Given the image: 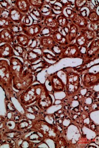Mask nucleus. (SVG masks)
Listing matches in <instances>:
<instances>
[{
  "instance_id": "obj_1",
  "label": "nucleus",
  "mask_w": 99,
  "mask_h": 148,
  "mask_svg": "<svg viewBox=\"0 0 99 148\" xmlns=\"http://www.w3.org/2000/svg\"><path fill=\"white\" fill-rule=\"evenodd\" d=\"M9 64L12 73L13 88L22 92L34 83L35 75L21 59L15 56L12 57L9 59Z\"/></svg>"
},
{
  "instance_id": "obj_2",
  "label": "nucleus",
  "mask_w": 99,
  "mask_h": 148,
  "mask_svg": "<svg viewBox=\"0 0 99 148\" xmlns=\"http://www.w3.org/2000/svg\"><path fill=\"white\" fill-rule=\"evenodd\" d=\"M47 92L48 90L44 84H32L23 91L17 99L22 106H29L36 102Z\"/></svg>"
},
{
  "instance_id": "obj_3",
  "label": "nucleus",
  "mask_w": 99,
  "mask_h": 148,
  "mask_svg": "<svg viewBox=\"0 0 99 148\" xmlns=\"http://www.w3.org/2000/svg\"><path fill=\"white\" fill-rule=\"evenodd\" d=\"M31 129L40 134L45 140L50 139L54 142L61 135L57 125L50 123L44 119L33 120Z\"/></svg>"
},
{
  "instance_id": "obj_4",
  "label": "nucleus",
  "mask_w": 99,
  "mask_h": 148,
  "mask_svg": "<svg viewBox=\"0 0 99 148\" xmlns=\"http://www.w3.org/2000/svg\"><path fill=\"white\" fill-rule=\"evenodd\" d=\"M0 86L6 93L8 99L14 96L12 83V73L8 60L0 59Z\"/></svg>"
},
{
  "instance_id": "obj_5",
  "label": "nucleus",
  "mask_w": 99,
  "mask_h": 148,
  "mask_svg": "<svg viewBox=\"0 0 99 148\" xmlns=\"http://www.w3.org/2000/svg\"><path fill=\"white\" fill-rule=\"evenodd\" d=\"M81 87V78L77 73L70 71L66 74V83L65 86L67 97L76 96Z\"/></svg>"
},
{
  "instance_id": "obj_6",
  "label": "nucleus",
  "mask_w": 99,
  "mask_h": 148,
  "mask_svg": "<svg viewBox=\"0 0 99 148\" xmlns=\"http://www.w3.org/2000/svg\"><path fill=\"white\" fill-rule=\"evenodd\" d=\"M63 52L59 60L65 58H82L79 49L76 44H69L62 47Z\"/></svg>"
},
{
  "instance_id": "obj_7",
  "label": "nucleus",
  "mask_w": 99,
  "mask_h": 148,
  "mask_svg": "<svg viewBox=\"0 0 99 148\" xmlns=\"http://www.w3.org/2000/svg\"><path fill=\"white\" fill-rule=\"evenodd\" d=\"M19 25L22 29V34L26 35L30 38L37 37L43 27L40 23H34L30 25L21 23Z\"/></svg>"
},
{
  "instance_id": "obj_8",
  "label": "nucleus",
  "mask_w": 99,
  "mask_h": 148,
  "mask_svg": "<svg viewBox=\"0 0 99 148\" xmlns=\"http://www.w3.org/2000/svg\"><path fill=\"white\" fill-rule=\"evenodd\" d=\"M99 51V38H95L93 41L90 42L89 47H87V53L83 58L87 62L91 61L92 60L98 57Z\"/></svg>"
},
{
  "instance_id": "obj_9",
  "label": "nucleus",
  "mask_w": 99,
  "mask_h": 148,
  "mask_svg": "<svg viewBox=\"0 0 99 148\" xmlns=\"http://www.w3.org/2000/svg\"><path fill=\"white\" fill-rule=\"evenodd\" d=\"M99 82V73H86L83 76L82 82L83 86L86 88L90 89L98 84Z\"/></svg>"
},
{
  "instance_id": "obj_10",
  "label": "nucleus",
  "mask_w": 99,
  "mask_h": 148,
  "mask_svg": "<svg viewBox=\"0 0 99 148\" xmlns=\"http://www.w3.org/2000/svg\"><path fill=\"white\" fill-rule=\"evenodd\" d=\"M53 100L49 91L41 97L36 101V105L42 111L47 110L52 106Z\"/></svg>"
},
{
  "instance_id": "obj_11",
  "label": "nucleus",
  "mask_w": 99,
  "mask_h": 148,
  "mask_svg": "<svg viewBox=\"0 0 99 148\" xmlns=\"http://www.w3.org/2000/svg\"><path fill=\"white\" fill-rule=\"evenodd\" d=\"M25 112V116L26 117L30 115H32L34 117V119H44L43 111L41 110L36 105H32L29 106H22Z\"/></svg>"
},
{
  "instance_id": "obj_12",
  "label": "nucleus",
  "mask_w": 99,
  "mask_h": 148,
  "mask_svg": "<svg viewBox=\"0 0 99 148\" xmlns=\"http://www.w3.org/2000/svg\"><path fill=\"white\" fill-rule=\"evenodd\" d=\"M50 81L53 91L60 92L65 90V84L57 74H53L50 76Z\"/></svg>"
},
{
  "instance_id": "obj_13",
  "label": "nucleus",
  "mask_w": 99,
  "mask_h": 148,
  "mask_svg": "<svg viewBox=\"0 0 99 148\" xmlns=\"http://www.w3.org/2000/svg\"><path fill=\"white\" fill-rule=\"evenodd\" d=\"M42 53L40 54L38 52L34 51V50L26 49L24 60H23L24 63H27V64H29L30 65L34 64L39 60L42 59Z\"/></svg>"
},
{
  "instance_id": "obj_14",
  "label": "nucleus",
  "mask_w": 99,
  "mask_h": 148,
  "mask_svg": "<svg viewBox=\"0 0 99 148\" xmlns=\"http://www.w3.org/2000/svg\"><path fill=\"white\" fill-rule=\"evenodd\" d=\"M22 137L35 143H42L45 141V139L43 138L42 136L35 131L30 129L29 130L23 132Z\"/></svg>"
},
{
  "instance_id": "obj_15",
  "label": "nucleus",
  "mask_w": 99,
  "mask_h": 148,
  "mask_svg": "<svg viewBox=\"0 0 99 148\" xmlns=\"http://www.w3.org/2000/svg\"><path fill=\"white\" fill-rule=\"evenodd\" d=\"M16 42L15 35L9 29H4L0 31V42L1 44H9L12 45Z\"/></svg>"
},
{
  "instance_id": "obj_16",
  "label": "nucleus",
  "mask_w": 99,
  "mask_h": 148,
  "mask_svg": "<svg viewBox=\"0 0 99 148\" xmlns=\"http://www.w3.org/2000/svg\"><path fill=\"white\" fill-rule=\"evenodd\" d=\"M70 20L79 29L87 28L89 25L87 18L83 16L79 12H76Z\"/></svg>"
},
{
  "instance_id": "obj_17",
  "label": "nucleus",
  "mask_w": 99,
  "mask_h": 148,
  "mask_svg": "<svg viewBox=\"0 0 99 148\" xmlns=\"http://www.w3.org/2000/svg\"><path fill=\"white\" fill-rule=\"evenodd\" d=\"M15 56V51L11 44L6 43L0 45V58L10 59Z\"/></svg>"
},
{
  "instance_id": "obj_18",
  "label": "nucleus",
  "mask_w": 99,
  "mask_h": 148,
  "mask_svg": "<svg viewBox=\"0 0 99 148\" xmlns=\"http://www.w3.org/2000/svg\"><path fill=\"white\" fill-rule=\"evenodd\" d=\"M9 18L14 23L20 24L25 14L21 13L15 6L9 9Z\"/></svg>"
},
{
  "instance_id": "obj_19",
  "label": "nucleus",
  "mask_w": 99,
  "mask_h": 148,
  "mask_svg": "<svg viewBox=\"0 0 99 148\" xmlns=\"http://www.w3.org/2000/svg\"><path fill=\"white\" fill-rule=\"evenodd\" d=\"M32 120L26 117L19 122H16L15 130L22 132L29 130L32 126Z\"/></svg>"
},
{
  "instance_id": "obj_20",
  "label": "nucleus",
  "mask_w": 99,
  "mask_h": 148,
  "mask_svg": "<svg viewBox=\"0 0 99 148\" xmlns=\"http://www.w3.org/2000/svg\"><path fill=\"white\" fill-rule=\"evenodd\" d=\"M13 3L14 6L24 14L29 13L32 8L28 0H16Z\"/></svg>"
},
{
  "instance_id": "obj_21",
  "label": "nucleus",
  "mask_w": 99,
  "mask_h": 148,
  "mask_svg": "<svg viewBox=\"0 0 99 148\" xmlns=\"http://www.w3.org/2000/svg\"><path fill=\"white\" fill-rule=\"evenodd\" d=\"M44 25L52 32L58 30L60 28L57 23V17L54 15L46 16L44 19Z\"/></svg>"
},
{
  "instance_id": "obj_22",
  "label": "nucleus",
  "mask_w": 99,
  "mask_h": 148,
  "mask_svg": "<svg viewBox=\"0 0 99 148\" xmlns=\"http://www.w3.org/2000/svg\"><path fill=\"white\" fill-rule=\"evenodd\" d=\"M14 140H15L16 148H34L39 145V144L34 143L22 136Z\"/></svg>"
},
{
  "instance_id": "obj_23",
  "label": "nucleus",
  "mask_w": 99,
  "mask_h": 148,
  "mask_svg": "<svg viewBox=\"0 0 99 148\" xmlns=\"http://www.w3.org/2000/svg\"><path fill=\"white\" fill-rule=\"evenodd\" d=\"M51 36L56 44L61 47H64L69 44L68 42L67 37L62 34L58 30H57L53 32Z\"/></svg>"
},
{
  "instance_id": "obj_24",
  "label": "nucleus",
  "mask_w": 99,
  "mask_h": 148,
  "mask_svg": "<svg viewBox=\"0 0 99 148\" xmlns=\"http://www.w3.org/2000/svg\"><path fill=\"white\" fill-rule=\"evenodd\" d=\"M38 38L42 49H50L56 44L51 36H39Z\"/></svg>"
},
{
  "instance_id": "obj_25",
  "label": "nucleus",
  "mask_w": 99,
  "mask_h": 148,
  "mask_svg": "<svg viewBox=\"0 0 99 148\" xmlns=\"http://www.w3.org/2000/svg\"><path fill=\"white\" fill-rule=\"evenodd\" d=\"M68 34L67 36V40L69 44H71L73 41L76 40L78 35L79 29L74 24L70 23Z\"/></svg>"
},
{
  "instance_id": "obj_26",
  "label": "nucleus",
  "mask_w": 99,
  "mask_h": 148,
  "mask_svg": "<svg viewBox=\"0 0 99 148\" xmlns=\"http://www.w3.org/2000/svg\"><path fill=\"white\" fill-rule=\"evenodd\" d=\"M29 15L35 23H39L41 21H44L45 18L40 9L36 8H32L30 11Z\"/></svg>"
},
{
  "instance_id": "obj_27",
  "label": "nucleus",
  "mask_w": 99,
  "mask_h": 148,
  "mask_svg": "<svg viewBox=\"0 0 99 148\" xmlns=\"http://www.w3.org/2000/svg\"><path fill=\"white\" fill-rule=\"evenodd\" d=\"M23 132L16 130H8L3 133V138L5 139H15L21 137L23 135Z\"/></svg>"
},
{
  "instance_id": "obj_28",
  "label": "nucleus",
  "mask_w": 99,
  "mask_h": 148,
  "mask_svg": "<svg viewBox=\"0 0 99 148\" xmlns=\"http://www.w3.org/2000/svg\"><path fill=\"white\" fill-rule=\"evenodd\" d=\"M79 32H80V34H81L82 35H83L85 37L89 43L92 42L96 38L95 33L88 27L79 29Z\"/></svg>"
},
{
  "instance_id": "obj_29",
  "label": "nucleus",
  "mask_w": 99,
  "mask_h": 148,
  "mask_svg": "<svg viewBox=\"0 0 99 148\" xmlns=\"http://www.w3.org/2000/svg\"><path fill=\"white\" fill-rule=\"evenodd\" d=\"M15 39L17 44L24 48H26L29 44L31 38L24 34L21 33L18 35H15Z\"/></svg>"
},
{
  "instance_id": "obj_30",
  "label": "nucleus",
  "mask_w": 99,
  "mask_h": 148,
  "mask_svg": "<svg viewBox=\"0 0 99 148\" xmlns=\"http://www.w3.org/2000/svg\"><path fill=\"white\" fill-rule=\"evenodd\" d=\"M27 50L42 49L40 45L39 40L38 37L34 38H31V40L27 47L26 48Z\"/></svg>"
},
{
  "instance_id": "obj_31",
  "label": "nucleus",
  "mask_w": 99,
  "mask_h": 148,
  "mask_svg": "<svg viewBox=\"0 0 99 148\" xmlns=\"http://www.w3.org/2000/svg\"><path fill=\"white\" fill-rule=\"evenodd\" d=\"M11 45L13 47L14 51H16L19 54V57L22 58V60H24V57H25L26 51V48H24L22 46L19 45L16 42L13 43Z\"/></svg>"
},
{
  "instance_id": "obj_32",
  "label": "nucleus",
  "mask_w": 99,
  "mask_h": 148,
  "mask_svg": "<svg viewBox=\"0 0 99 148\" xmlns=\"http://www.w3.org/2000/svg\"><path fill=\"white\" fill-rule=\"evenodd\" d=\"M57 21L58 24V26L60 28L68 26L70 24V21H69V19L61 14L58 15L57 17Z\"/></svg>"
},
{
  "instance_id": "obj_33",
  "label": "nucleus",
  "mask_w": 99,
  "mask_h": 148,
  "mask_svg": "<svg viewBox=\"0 0 99 148\" xmlns=\"http://www.w3.org/2000/svg\"><path fill=\"white\" fill-rule=\"evenodd\" d=\"M76 12V11L74 10V8H70V6H67L63 8V10L61 11V14L64 16L68 19H70Z\"/></svg>"
},
{
  "instance_id": "obj_34",
  "label": "nucleus",
  "mask_w": 99,
  "mask_h": 148,
  "mask_svg": "<svg viewBox=\"0 0 99 148\" xmlns=\"http://www.w3.org/2000/svg\"><path fill=\"white\" fill-rule=\"evenodd\" d=\"M40 10L45 18L46 16H48L50 15H54L52 9L50 5H48V3H47L45 1V5L40 9Z\"/></svg>"
},
{
  "instance_id": "obj_35",
  "label": "nucleus",
  "mask_w": 99,
  "mask_h": 148,
  "mask_svg": "<svg viewBox=\"0 0 99 148\" xmlns=\"http://www.w3.org/2000/svg\"><path fill=\"white\" fill-rule=\"evenodd\" d=\"M78 48L81 47H88L89 42H87V40L86 39L83 35L80 34V35H78L76 39V43Z\"/></svg>"
},
{
  "instance_id": "obj_36",
  "label": "nucleus",
  "mask_w": 99,
  "mask_h": 148,
  "mask_svg": "<svg viewBox=\"0 0 99 148\" xmlns=\"http://www.w3.org/2000/svg\"><path fill=\"white\" fill-rule=\"evenodd\" d=\"M13 23L9 18H0V31L4 29H9Z\"/></svg>"
},
{
  "instance_id": "obj_37",
  "label": "nucleus",
  "mask_w": 99,
  "mask_h": 148,
  "mask_svg": "<svg viewBox=\"0 0 99 148\" xmlns=\"http://www.w3.org/2000/svg\"><path fill=\"white\" fill-rule=\"evenodd\" d=\"M55 142V148H67L68 147V143L67 140L63 136H60Z\"/></svg>"
},
{
  "instance_id": "obj_38",
  "label": "nucleus",
  "mask_w": 99,
  "mask_h": 148,
  "mask_svg": "<svg viewBox=\"0 0 99 148\" xmlns=\"http://www.w3.org/2000/svg\"><path fill=\"white\" fill-rule=\"evenodd\" d=\"M87 21L90 23L93 22H99V16L98 14L95 11H90L89 14L87 16Z\"/></svg>"
},
{
  "instance_id": "obj_39",
  "label": "nucleus",
  "mask_w": 99,
  "mask_h": 148,
  "mask_svg": "<svg viewBox=\"0 0 99 148\" xmlns=\"http://www.w3.org/2000/svg\"><path fill=\"white\" fill-rule=\"evenodd\" d=\"M87 3V0H76L74 2V10L77 12H79L80 9L86 6Z\"/></svg>"
},
{
  "instance_id": "obj_40",
  "label": "nucleus",
  "mask_w": 99,
  "mask_h": 148,
  "mask_svg": "<svg viewBox=\"0 0 99 148\" xmlns=\"http://www.w3.org/2000/svg\"><path fill=\"white\" fill-rule=\"evenodd\" d=\"M51 50V52L54 54V55L56 56L59 59L60 56H61L62 52H63V48L60 45L56 44L53 47L49 49Z\"/></svg>"
},
{
  "instance_id": "obj_41",
  "label": "nucleus",
  "mask_w": 99,
  "mask_h": 148,
  "mask_svg": "<svg viewBox=\"0 0 99 148\" xmlns=\"http://www.w3.org/2000/svg\"><path fill=\"white\" fill-rule=\"evenodd\" d=\"M28 1L32 8L40 9L45 5L44 0H28Z\"/></svg>"
},
{
  "instance_id": "obj_42",
  "label": "nucleus",
  "mask_w": 99,
  "mask_h": 148,
  "mask_svg": "<svg viewBox=\"0 0 99 148\" xmlns=\"http://www.w3.org/2000/svg\"><path fill=\"white\" fill-rule=\"evenodd\" d=\"M9 29L11 31V32L14 35H18V34L22 33V29L21 28L19 24H18L14 23L11 26Z\"/></svg>"
},
{
  "instance_id": "obj_43",
  "label": "nucleus",
  "mask_w": 99,
  "mask_h": 148,
  "mask_svg": "<svg viewBox=\"0 0 99 148\" xmlns=\"http://www.w3.org/2000/svg\"><path fill=\"white\" fill-rule=\"evenodd\" d=\"M90 28L96 34V38H99V22L90 23Z\"/></svg>"
},
{
  "instance_id": "obj_44",
  "label": "nucleus",
  "mask_w": 99,
  "mask_h": 148,
  "mask_svg": "<svg viewBox=\"0 0 99 148\" xmlns=\"http://www.w3.org/2000/svg\"><path fill=\"white\" fill-rule=\"evenodd\" d=\"M25 117H26V116H25L24 114H21L20 112H19L17 110L16 112H14L11 119H12V120H13L14 121H15V122H19V121H21V120H22V119H23V118Z\"/></svg>"
},
{
  "instance_id": "obj_45",
  "label": "nucleus",
  "mask_w": 99,
  "mask_h": 148,
  "mask_svg": "<svg viewBox=\"0 0 99 148\" xmlns=\"http://www.w3.org/2000/svg\"><path fill=\"white\" fill-rule=\"evenodd\" d=\"M42 57L44 58H46L51 61H57L58 60V58L55 55H53L50 53L45 52L42 51Z\"/></svg>"
},
{
  "instance_id": "obj_46",
  "label": "nucleus",
  "mask_w": 99,
  "mask_h": 148,
  "mask_svg": "<svg viewBox=\"0 0 99 148\" xmlns=\"http://www.w3.org/2000/svg\"><path fill=\"white\" fill-rule=\"evenodd\" d=\"M34 21L29 14H25L21 23L25 25H30L34 23Z\"/></svg>"
},
{
  "instance_id": "obj_47",
  "label": "nucleus",
  "mask_w": 99,
  "mask_h": 148,
  "mask_svg": "<svg viewBox=\"0 0 99 148\" xmlns=\"http://www.w3.org/2000/svg\"><path fill=\"white\" fill-rule=\"evenodd\" d=\"M52 32L50 31L49 29L47 28L46 27H43L42 29L41 30V32L40 34V36H51L53 34Z\"/></svg>"
},
{
  "instance_id": "obj_48",
  "label": "nucleus",
  "mask_w": 99,
  "mask_h": 148,
  "mask_svg": "<svg viewBox=\"0 0 99 148\" xmlns=\"http://www.w3.org/2000/svg\"><path fill=\"white\" fill-rule=\"evenodd\" d=\"M6 107L8 112L14 113L15 112L17 111L16 109L15 108V106H14V105L13 104V103H11L10 101H9L8 99L6 102Z\"/></svg>"
},
{
  "instance_id": "obj_49",
  "label": "nucleus",
  "mask_w": 99,
  "mask_h": 148,
  "mask_svg": "<svg viewBox=\"0 0 99 148\" xmlns=\"http://www.w3.org/2000/svg\"><path fill=\"white\" fill-rule=\"evenodd\" d=\"M0 6L3 9L9 10L11 7H12V5L9 3V1H0Z\"/></svg>"
},
{
  "instance_id": "obj_50",
  "label": "nucleus",
  "mask_w": 99,
  "mask_h": 148,
  "mask_svg": "<svg viewBox=\"0 0 99 148\" xmlns=\"http://www.w3.org/2000/svg\"><path fill=\"white\" fill-rule=\"evenodd\" d=\"M9 10L3 9L2 14L0 16V18H9Z\"/></svg>"
},
{
  "instance_id": "obj_51",
  "label": "nucleus",
  "mask_w": 99,
  "mask_h": 148,
  "mask_svg": "<svg viewBox=\"0 0 99 148\" xmlns=\"http://www.w3.org/2000/svg\"><path fill=\"white\" fill-rule=\"evenodd\" d=\"M87 47H83L79 48V51H80V54L81 55L82 58H83L86 55Z\"/></svg>"
},
{
  "instance_id": "obj_52",
  "label": "nucleus",
  "mask_w": 99,
  "mask_h": 148,
  "mask_svg": "<svg viewBox=\"0 0 99 148\" xmlns=\"http://www.w3.org/2000/svg\"><path fill=\"white\" fill-rule=\"evenodd\" d=\"M89 129H91L92 130L94 131V132H96L97 130L98 131V127L97 126V125L93 122H91L89 123Z\"/></svg>"
},
{
  "instance_id": "obj_53",
  "label": "nucleus",
  "mask_w": 99,
  "mask_h": 148,
  "mask_svg": "<svg viewBox=\"0 0 99 148\" xmlns=\"http://www.w3.org/2000/svg\"><path fill=\"white\" fill-rule=\"evenodd\" d=\"M2 138H3V134L0 131V141L2 140Z\"/></svg>"
},
{
  "instance_id": "obj_54",
  "label": "nucleus",
  "mask_w": 99,
  "mask_h": 148,
  "mask_svg": "<svg viewBox=\"0 0 99 148\" xmlns=\"http://www.w3.org/2000/svg\"><path fill=\"white\" fill-rule=\"evenodd\" d=\"M3 8L0 6V16H1V15L2 14V12H3Z\"/></svg>"
},
{
  "instance_id": "obj_55",
  "label": "nucleus",
  "mask_w": 99,
  "mask_h": 148,
  "mask_svg": "<svg viewBox=\"0 0 99 148\" xmlns=\"http://www.w3.org/2000/svg\"><path fill=\"white\" fill-rule=\"evenodd\" d=\"M0 44H1V42H0Z\"/></svg>"
}]
</instances>
